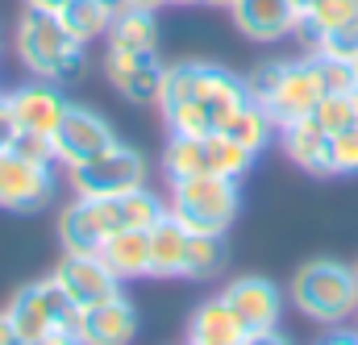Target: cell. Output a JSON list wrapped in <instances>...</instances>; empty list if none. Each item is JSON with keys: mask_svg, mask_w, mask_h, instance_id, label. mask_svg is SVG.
I'll use <instances>...</instances> for the list:
<instances>
[{"mask_svg": "<svg viewBox=\"0 0 358 345\" xmlns=\"http://www.w3.org/2000/svg\"><path fill=\"white\" fill-rule=\"evenodd\" d=\"M246 84L238 75H229L225 67L213 63H176L163 75V121L171 129V138H208V133H225L229 117L246 104Z\"/></svg>", "mask_w": 358, "mask_h": 345, "instance_id": "cell-1", "label": "cell"}, {"mask_svg": "<svg viewBox=\"0 0 358 345\" xmlns=\"http://www.w3.org/2000/svg\"><path fill=\"white\" fill-rule=\"evenodd\" d=\"M96 212H100V225L104 233H129V229H150L167 208L155 191L146 187H134V191H121V196H104L96 200Z\"/></svg>", "mask_w": 358, "mask_h": 345, "instance_id": "cell-17", "label": "cell"}, {"mask_svg": "<svg viewBox=\"0 0 358 345\" xmlns=\"http://www.w3.org/2000/svg\"><path fill=\"white\" fill-rule=\"evenodd\" d=\"M0 345H29V342H21V333L13 329V321L0 312Z\"/></svg>", "mask_w": 358, "mask_h": 345, "instance_id": "cell-33", "label": "cell"}, {"mask_svg": "<svg viewBox=\"0 0 358 345\" xmlns=\"http://www.w3.org/2000/svg\"><path fill=\"white\" fill-rule=\"evenodd\" d=\"M167 4H196V0H167Z\"/></svg>", "mask_w": 358, "mask_h": 345, "instance_id": "cell-40", "label": "cell"}, {"mask_svg": "<svg viewBox=\"0 0 358 345\" xmlns=\"http://www.w3.org/2000/svg\"><path fill=\"white\" fill-rule=\"evenodd\" d=\"M246 96L267 108V117L275 125H287V121H300V117H313V108L321 104L325 87H321V71H317V59H300V63H267L259 71H250L246 80Z\"/></svg>", "mask_w": 358, "mask_h": 345, "instance_id": "cell-3", "label": "cell"}, {"mask_svg": "<svg viewBox=\"0 0 358 345\" xmlns=\"http://www.w3.org/2000/svg\"><path fill=\"white\" fill-rule=\"evenodd\" d=\"M4 316L13 321V329L21 333V342H42L46 333H76L80 325V308L71 304V295L59 287V279H42V283H25Z\"/></svg>", "mask_w": 358, "mask_h": 345, "instance_id": "cell-6", "label": "cell"}, {"mask_svg": "<svg viewBox=\"0 0 358 345\" xmlns=\"http://www.w3.org/2000/svg\"><path fill=\"white\" fill-rule=\"evenodd\" d=\"M225 262H229L225 233H192L183 279H213V274H221V270H225Z\"/></svg>", "mask_w": 358, "mask_h": 345, "instance_id": "cell-24", "label": "cell"}, {"mask_svg": "<svg viewBox=\"0 0 358 345\" xmlns=\"http://www.w3.org/2000/svg\"><path fill=\"white\" fill-rule=\"evenodd\" d=\"M238 345H292V342H287L279 329H263V333H246Z\"/></svg>", "mask_w": 358, "mask_h": 345, "instance_id": "cell-32", "label": "cell"}, {"mask_svg": "<svg viewBox=\"0 0 358 345\" xmlns=\"http://www.w3.org/2000/svg\"><path fill=\"white\" fill-rule=\"evenodd\" d=\"M187 337L204 345H238L246 333L234 316V308L217 295V300H204L196 312H192V325H187Z\"/></svg>", "mask_w": 358, "mask_h": 345, "instance_id": "cell-22", "label": "cell"}, {"mask_svg": "<svg viewBox=\"0 0 358 345\" xmlns=\"http://www.w3.org/2000/svg\"><path fill=\"white\" fill-rule=\"evenodd\" d=\"M50 142H55V163H63L71 171L80 163H92L96 154H104L108 146H117V129L96 108H76L71 104Z\"/></svg>", "mask_w": 358, "mask_h": 345, "instance_id": "cell-9", "label": "cell"}, {"mask_svg": "<svg viewBox=\"0 0 358 345\" xmlns=\"http://www.w3.org/2000/svg\"><path fill=\"white\" fill-rule=\"evenodd\" d=\"M17 133H21V125H17V117H13V104H8V96H0V154L13 146Z\"/></svg>", "mask_w": 358, "mask_h": 345, "instance_id": "cell-31", "label": "cell"}, {"mask_svg": "<svg viewBox=\"0 0 358 345\" xmlns=\"http://www.w3.org/2000/svg\"><path fill=\"white\" fill-rule=\"evenodd\" d=\"M104 75L113 80V87H117L125 100H134V104H159L167 67L159 63L155 50H146V54L108 50V54H104Z\"/></svg>", "mask_w": 358, "mask_h": 345, "instance_id": "cell-12", "label": "cell"}, {"mask_svg": "<svg viewBox=\"0 0 358 345\" xmlns=\"http://www.w3.org/2000/svg\"><path fill=\"white\" fill-rule=\"evenodd\" d=\"M17 159H25V163H38V167H50L55 163V142L46 138V133H29V129H21L17 138H13V146H8Z\"/></svg>", "mask_w": 358, "mask_h": 345, "instance_id": "cell-29", "label": "cell"}, {"mask_svg": "<svg viewBox=\"0 0 358 345\" xmlns=\"http://www.w3.org/2000/svg\"><path fill=\"white\" fill-rule=\"evenodd\" d=\"M355 75H358V59H355Z\"/></svg>", "mask_w": 358, "mask_h": 345, "instance_id": "cell-43", "label": "cell"}, {"mask_svg": "<svg viewBox=\"0 0 358 345\" xmlns=\"http://www.w3.org/2000/svg\"><path fill=\"white\" fill-rule=\"evenodd\" d=\"M355 274H358V266H355Z\"/></svg>", "mask_w": 358, "mask_h": 345, "instance_id": "cell-44", "label": "cell"}, {"mask_svg": "<svg viewBox=\"0 0 358 345\" xmlns=\"http://www.w3.org/2000/svg\"><path fill=\"white\" fill-rule=\"evenodd\" d=\"M313 50H317V54H325V59L355 63V59H358V17L342 21V25H334V29H325V34L313 42Z\"/></svg>", "mask_w": 358, "mask_h": 345, "instance_id": "cell-27", "label": "cell"}, {"mask_svg": "<svg viewBox=\"0 0 358 345\" xmlns=\"http://www.w3.org/2000/svg\"><path fill=\"white\" fill-rule=\"evenodd\" d=\"M321 345H358V333H329Z\"/></svg>", "mask_w": 358, "mask_h": 345, "instance_id": "cell-35", "label": "cell"}, {"mask_svg": "<svg viewBox=\"0 0 358 345\" xmlns=\"http://www.w3.org/2000/svg\"><path fill=\"white\" fill-rule=\"evenodd\" d=\"M329 163H334V175H355L358 171V125L342 129V133H334Z\"/></svg>", "mask_w": 358, "mask_h": 345, "instance_id": "cell-30", "label": "cell"}, {"mask_svg": "<svg viewBox=\"0 0 358 345\" xmlns=\"http://www.w3.org/2000/svg\"><path fill=\"white\" fill-rule=\"evenodd\" d=\"M142 179H146V159H142L134 146H125V142L108 146V150L96 154L92 163L71 167V187H76V196H88V200H104V196L134 191V187H142Z\"/></svg>", "mask_w": 358, "mask_h": 345, "instance_id": "cell-8", "label": "cell"}, {"mask_svg": "<svg viewBox=\"0 0 358 345\" xmlns=\"http://www.w3.org/2000/svg\"><path fill=\"white\" fill-rule=\"evenodd\" d=\"M296 308L317 325H342L350 312H358V274L355 266L334 258L304 262L292 279Z\"/></svg>", "mask_w": 358, "mask_h": 345, "instance_id": "cell-4", "label": "cell"}, {"mask_svg": "<svg viewBox=\"0 0 358 345\" xmlns=\"http://www.w3.org/2000/svg\"><path fill=\"white\" fill-rule=\"evenodd\" d=\"M146 233H150V274H163V279H183L192 229H183L171 212H163V216H159Z\"/></svg>", "mask_w": 358, "mask_h": 345, "instance_id": "cell-19", "label": "cell"}, {"mask_svg": "<svg viewBox=\"0 0 358 345\" xmlns=\"http://www.w3.org/2000/svg\"><path fill=\"white\" fill-rule=\"evenodd\" d=\"M292 4H296V13H300V17H304V13H313V8H317V4H321V0H292Z\"/></svg>", "mask_w": 358, "mask_h": 345, "instance_id": "cell-38", "label": "cell"}, {"mask_svg": "<svg viewBox=\"0 0 358 345\" xmlns=\"http://www.w3.org/2000/svg\"><path fill=\"white\" fill-rule=\"evenodd\" d=\"M25 4H34V8H50V13H59L67 0H25Z\"/></svg>", "mask_w": 358, "mask_h": 345, "instance_id": "cell-36", "label": "cell"}, {"mask_svg": "<svg viewBox=\"0 0 358 345\" xmlns=\"http://www.w3.org/2000/svg\"><path fill=\"white\" fill-rule=\"evenodd\" d=\"M350 4H355V13H358V0H350Z\"/></svg>", "mask_w": 358, "mask_h": 345, "instance_id": "cell-41", "label": "cell"}, {"mask_svg": "<svg viewBox=\"0 0 358 345\" xmlns=\"http://www.w3.org/2000/svg\"><path fill=\"white\" fill-rule=\"evenodd\" d=\"M29 345H84L80 333H46L42 342H29Z\"/></svg>", "mask_w": 358, "mask_h": 345, "instance_id": "cell-34", "label": "cell"}, {"mask_svg": "<svg viewBox=\"0 0 358 345\" xmlns=\"http://www.w3.org/2000/svg\"><path fill=\"white\" fill-rule=\"evenodd\" d=\"M271 129H275V121L267 117V108H259L255 100H246L234 117H229V125H225V138H234L238 146H246V150H263L271 142Z\"/></svg>", "mask_w": 358, "mask_h": 345, "instance_id": "cell-25", "label": "cell"}, {"mask_svg": "<svg viewBox=\"0 0 358 345\" xmlns=\"http://www.w3.org/2000/svg\"><path fill=\"white\" fill-rule=\"evenodd\" d=\"M187 345H204V342H187Z\"/></svg>", "mask_w": 358, "mask_h": 345, "instance_id": "cell-42", "label": "cell"}, {"mask_svg": "<svg viewBox=\"0 0 358 345\" xmlns=\"http://www.w3.org/2000/svg\"><path fill=\"white\" fill-rule=\"evenodd\" d=\"M59 237H63V250H67V254H100V246L108 242V233H104V225H100L96 200L80 196L71 208H63Z\"/></svg>", "mask_w": 358, "mask_h": 345, "instance_id": "cell-20", "label": "cell"}, {"mask_svg": "<svg viewBox=\"0 0 358 345\" xmlns=\"http://www.w3.org/2000/svg\"><path fill=\"white\" fill-rule=\"evenodd\" d=\"M55 200V175L50 167L25 163L13 150L0 154V208L8 212H38Z\"/></svg>", "mask_w": 358, "mask_h": 345, "instance_id": "cell-10", "label": "cell"}, {"mask_svg": "<svg viewBox=\"0 0 358 345\" xmlns=\"http://www.w3.org/2000/svg\"><path fill=\"white\" fill-rule=\"evenodd\" d=\"M100 258L108 262V270L117 279H142V274H150V233L146 229L113 233L100 246Z\"/></svg>", "mask_w": 358, "mask_h": 345, "instance_id": "cell-21", "label": "cell"}, {"mask_svg": "<svg viewBox=\"0 0 358 345\" xmlns=\"http://www.w3.org/2000/svg\"><path fill=\"white\" fill-rule=\"evenodd\" d=\"M76 333L84 345H129L138 333V312L125 295H113V300L80 312Z\"/></svg>", "mask_w": 358, "mask_h": 345, "instance_id": "cell-14", "label": "cell"}, {"mask_svg": "<svg viewBox=\"0 0 358 345\" xmlns=\"http://www.w3.org/2000/svg\"><path fill=\"white\" fill-rule=\"evenodd\" d=\"M317 59V71H321V87L325 96H338V91H355L358 75H355V63H342V59H325V54H313Z\"/></svg>", "mask_w": 358, "mask_h": 345, "instance_id": "cell-28", "label": "cell"}, {"mask_svg": "<svg viewBox=\"0 0 358 345\" xmlns=\"http://www.w3.org/2000/svg\"><path fill=\"white\" fill-rule=\"evenodd\" d=\"M204 4H217V8H229L234 0H204Z\"/></svg>", "mask_w": 358, "mask_h": 345, "instance_id": "cell-39", "label": "cell"}, {"mask_svg": "<svg viewBox=\"0 0 358 345\" xmlns=\"http://www.w3.org/2000/svg\"><path fill=\"white\" fill-rule=\"evenodd\" d=\"M8 104H13V117H17L21 129L46 133V138H55V129L63 125V117H67V108H71V104L50 87V80L21 84L13 96H8Z\"/></svg>", "mask_w": 358, "mask_h": 345, "instance_id": "cell-16", "label": "cell"}, {"mask_svg": "<svg viewBox=\"0 0 358 345\" xmlns=\"http://www.w3.org/2000/svg\"><path fill=\"white\" fill-rule=\"evenodd\" d=\"M255 163V150L238 146L225 133H208V138H171L163 167L171 179H192V175H225V179H242Z\"/></svg>", "mask_w": 358, "mask_h": 345, "instance_id": "cell-7", "label": "cell"}, {"mask_svg": "<svg viewBox=\"0 0 358 345\" xmlns=\"http://www.w3.org/2000/svg\"><path fill=\"white\" fill-rule=\"evenodd\" d=\"M59 17H63V25L80 38V42H92V38H100V34H108V25H113V8H104L100 0H67L63 8H59Z\"/></svg>", "mask_w": 358, "mask_h": 345, "instance_id": "cell-26", "label": "cell"}, {"mask_svg": "<svg viewBox=\"0 0 358 345\" xmlns=\"http://www.w3.org/2000/svg\"><path fill=\"white\" fill-rule=\"evenodd\" d=\"M17 59L29 67V75L50 80V84H71L88 67L84 42L63 25V17L50 8H34V4H25L17 21Z\"/></svg>", "mask_w": 358, "mask_h": 345, "instance_id": "cell-2", "label": "cell"}, {"mask_svg": "<svg viewBox=\"0 0 358 345\" xmlns=\"http://www.w3.org/2000/svg\"><path fill=\"white\" fill-rule=\"evenodd\" d=\"M159 4H167V0H129V8H150V13H155Z\"/></svg>", "mask_w": 358, "mask_h": 345, "instance_id": "cell-37", "label": "cell"}, {"mask_svg": "<svg viewBox=\"0 0 358 345\" xmlns=\"http://www.w3.org/2000/svg\"><path fill=\"white\" fill-rule=\"evenodd\" d=\"M108 50H129V54H146L159 50V25L150 8H121L108 25Z\"/></svg>", "mask_w": 358, "mask_h": 345, "instance_id": "cell-23", "label": "cell"}, {"mask_svg": "<svg viewBox=\"0 0 358 345\" xmlns=\"http://www.w3.org/2000/svg\"><path fill=\"white\" fill-rule=\"evenodd\" d=\"M221 300L234 308L242 333H263V329H275V325H279L283 300H279V287H275L271 279H263V274L234 279V283L221 291Z\"/></svg>", "mask_w": 358, "mask_h": 345, "instance_id": "cell-13", "label": "cell"}, {"mask_svg": "<svg viewBox=\"0 0 358 345\" xmlns=\"http://www.w3.org/2000/svg\"><path fill=\"white\" fill-rule=\"evenodd\" d=\"M238 179L225 175H192V179H171V200L167 212L192 233H225L238 216Z\"/></svg>", "mask_w": 358, "mask_h": 345, "instance_id": "cell-5", "label": "cell"}, {"mask_svg": "<svg viewBox=\"0 0 358 345\" xmlns=\"http://www.w3.org/2000/svg\"><path fill=\"white\" fill-rule=\"evenodd\" d=\"M279 142H283L287 159L296 167H304L308 175H334V163H329L334 138L317 125V117H300V121L279 125Z\"/></svg>", "mask_w": 358, "mask_h": 345, "instance_id": "cell-18", "label": "cell"}, {"mask_svg": "<svg viewBox=\"0 0 358 345\" xmlns=\"http://www.w3.org/2000/svg\"><path fill=\"white\" fill-rule=\"evenodd\" d=\"M59 287L71 295V304L84 312V308H96L113 295H121V279L108 270V262L100 254H67L55 270Z\"/></svg>", "mask_w": 358, "mask_h": 345, "instance_id": "cell-11", "label": "cell"}, {"mask_svg": "<svg viewBox=\"0 0 358 345\" xmlns=\"http://www.w3.org/2000/svg\"><path fill=\"white\" fill-rule=\"evenodd\" d=\"M229 13L250 42H279L300 25V13L292 0H234Z\"/></svg>", "mask_w": 358, "mask_h": 345, "instance_id": "cell-15", "label": "cell"}]
</instances>
